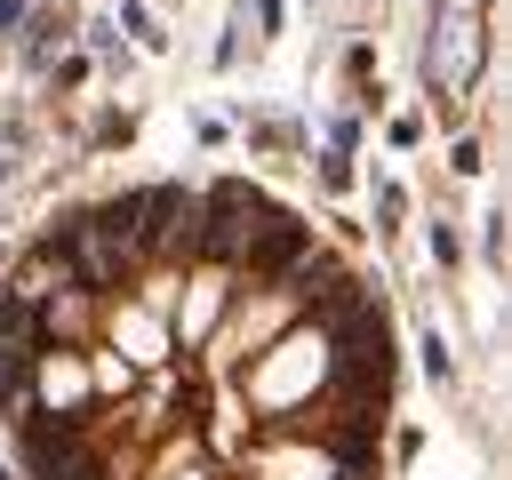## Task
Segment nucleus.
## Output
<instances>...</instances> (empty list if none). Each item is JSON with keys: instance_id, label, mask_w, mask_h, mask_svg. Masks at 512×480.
<instances>
[{"instance_id": "nucleus-2", "label": "nucleus", "mask_w": 512, "mask_h": 480, "mask_svg": "<svg viewBox=\"0 0 512 480\" xmlns=\"http://www.w3.org/2000/svg\"><path fill=\"white\" fill-rule=\"evenodd\" d=\"M136 248H152V256H200V192H184V184H152V192H144Z\"/></svg>"}, {"instance_id": "nucleus-3", "label": "nucleus", "mask_w": 512, "mask_h": 480, "mask_svg": "<svg viewBox=\"0 0 512 480\" xmlns=\"http://www.w3.org/2000/svg\"><path fill=\"white\" fill-rule=\"evenodd\" d=\"M304 256H312V224H296V216H272V224H264V232L240 248V272H248V280H288Z\"/></svg>"}, {"instance_id": "nucleus-4", "label": "nucleus", "mask_w": 512, "mask_h": 480, "mask_svg": "<svg viewBox=\"0 0 512 480\" xmlns=\"http://www.w3.org/2000/svg\"><path fill=\"white\" fill-rule=\"evenodd\" d=\"M88 224L136 248V224H144V192H120V200H104V208H88Z\"/></svg>"}, {"instance_id": "nucleus-1", "label": "nucleus", "mask_w": 512, "mask_h": 480, "mask_svg": "<svg viewBox=\"0 0 512 480\" xmlns=\"http://www.w3.org/2000/svg\"><path fill=\"white\" fill-rule=\"evenodd\" d=\"M280 208L248 184V176H224V184H208L200 192V256H216V264H240V248L272 224Z\"/></svg>"}]
</instances>
